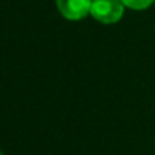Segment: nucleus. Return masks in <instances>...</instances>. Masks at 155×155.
Instances as JSON below:
<instances>
[{
	"label": "nucleus",
	"mask_w": 155,
	"mask_h": 155,
	"mask_svg": "<svg viewBox=\"0 0 155 155\" xmlns=\"http://www.w3.org/2000/svg\"><path fill=\"white\" fill-rule=\"evenodd\" d=\"M125 8L122 0H92L90 15L104 25H114L122 20Z\"/></svg>",
	"instance_id": "obj_1"
},
{
	"label": "nucleus",
	"mask_w": 155,
	"mask_h": 155,
	"mask_svg": "<svg viewBox=\"0 0 155 155\" xmlns=\"http://www.w3.org/2000/svg\"><path fill=\"white\" fill-rule=\"evenodd\" d=\"M55 7L64 18L78 22L90 15L92 0H55Z\"/></svg>",
	"instance_id": "obj_2"
},
{
	"label": "nucleus",
	"mask_w": 155,
	"mask_h": 155,
	"mask_svg": "<svg viewBox=\"0 0 155 155\" xmlns=\"http://www.w3.org/2000/svg\"><path fill=\"white\" fill-rule=\"evenodd\" d=\"M122 4L130 10H147L155 4V0H122Z\"/></svg>",
	"instance_id": "obj_3"
},
{
	"label": "nucleus",
	"mask_w": 155,
	"mask_h": 155,
	"mask_svg": "<svg viewBox=\"0 0 155 155\" xmlns=\"http://www.w3.org/2000/svg\"><path fill=\"white\" fill-rule=\"evenodd\" d=\"M0 155H4V153H2V150H0Z\"/></svg>",
	"instance_id": "obj_4"
}]
</instances>
